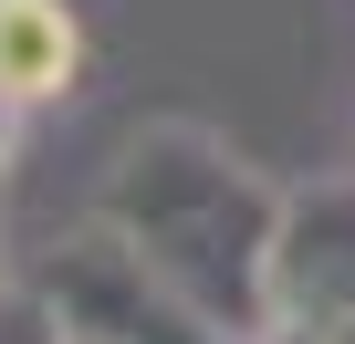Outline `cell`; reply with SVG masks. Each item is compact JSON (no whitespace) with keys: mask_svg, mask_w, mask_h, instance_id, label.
<instances>
[{"mask_svg":"<svg viewBox=\"0 0 355 344\" xmlns=\"http://www.w3.org/2000/svg\"><path fill=\"white\" fill-rule=\"evenodd\" d=\"M94 219L125 230L178 292H199L220 323L272 344V230H282V188L261 178L251 156H230V136L157 115L115 146Z\"/></svg>","mask_w":355,"mask_h":344,"instance_id":"6da1fadb","label":"cell"},{"mask_svg":"<svg viewBox=\"0 0 355 344\" xmlns=\"http://www.w3.org/2000/svg\"><path fill=\"white\" fill-rule=\"evenodd\" d=\"M42 302L73 323V344H261L241 323H220L199 292H178L125 230H105L94 209L42 251Z\"/></svg>","mask_w":355,"mask_h":344,"instance_id":"7a4b0ae2","label":"cell"},{"mask_svg":"<svg viewBox=\"0 0 355 344\" xmlns=\"http://www.w3.org/2000/svg\"><path fill=\"white\" fill-rule=\"evenodd\" d=\"M334 323H355V178L282 188V230H272V344Z\"/></svg>","mask_w":355,"mask_h":344,"instance_id":"3957f363","label":"cell"},{"mask_svg":"<svg viewBox=\"0 0 355 344\" xmlns=\"http://www.w3.org/2000/svg\"><path fill=\"white\" fill-rule=\"evenodd\" d=\"M0 84L21 105H63L84 84V11L73 0H0Z\"/></svg>","mask_w":355,"mask_h":344,"instance_id":"277c9868","label":"cell"},{"mask_svg":"<svg viewBox=\"0 0 355 344\" xmlns=\"http://www.w3.org/2000/svg\"><path fill=\"white\" fill-rule=\"evenodd\" d=\"M0 344H73V323L42 302V282L32 292H0Z\"/></svg>","mask_w":355,"mask_h":344,"instance_id":"5b68a950","label":"cell"},{"mask_svg":"<svg viewBox=\"0 0 355 344\" xmlns=\"http://www.w3.org/2000/svg\"><path fill=\"white\" fill-rule=\"evenodd\" d=\"M21 115H32V105H21L11 84H0V156H11V136H21Z\"/></svg>","mask_w":355,"mask_h":344,"instance_id":"8992f818","label":"cell"},{"mask_svg":"<svg viewBox=\"0 0 355 344\" xmlns=\"http://www.w3.org/2000/svg\"><path fill=\"white\" fill-rule=\"evenodd\" d=\"M303 344H355V323H334V334H303Z\"/></svg>","mask_w":355,"mask_h":344,"instance_id":"52a82bcc","label":"cell"}]
</instances>
